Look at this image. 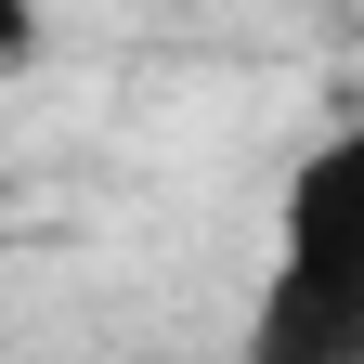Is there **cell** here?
Wrapping results in <instances>:
<instances>
[{"label": "cell", "mask_w": 364, "mask_h": 364, "mask_svg": "<svg viewBox=\"0 0 364 364\" xmlns=\"http://www.w3.org/2000/svg\"><path fill=\"white\" fill-rule=\"evenodd\" d=\"M260 364H364V117L287 182V235H273V287L247 312Z\"/></svg>", "instance_id": "1"}]
</instances>
